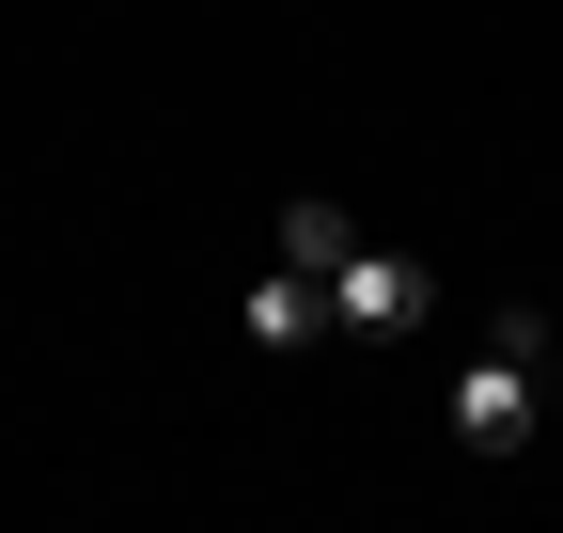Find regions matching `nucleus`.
Wrapping results in <instances>:
<instances>
[{
	"instance_id": "1",
	"label": "nucleus",
	"mask_w": 563,
	"mask_h": 533,
	"mask_svg": "<svg viewBox=\"0 0 563 533\" xmlns=\"http://www.w3.org/2000/svg\"><path fill=\"white\" fill-rule=\"evenodd\" d=\"M532 424H548V314L517 298L501 329H485V361L454 377V439H470V455H517Z\"/></svg>"
},
{
	"instance_id": "2",
	"label": "nucleus",
	"mask_w": 563,
	"mask_h": 533,
	"mask_svg": "<svg viewBox=\"0 0 563 533\" xmlns=\"http://www.w3.org/2000/svg\"><path fill=\"white\" fill-rule=\"evenodd\" d=\"M422 314H439V266H422V251H376L361 236V251L329 266V329H344V346H407Z\"/></svg>"
},
{
	"instance_id": "3",
	"label": "nucleus",
	"mask_w": 563,
	"mask_h": 533,
	"mask_svg": "<svg viewBox=\"0 0 563 533\" xmlns=\"http://www.w3.org/2000/svg\"><path fill=\"white\" fill-rule=\"evenodd\" d=\"M251 346H329V283H313V266L266 251V283H251Z\"/></svg>"
},
{
	"instance_id": "4",
	"label": "nucleus",
	"mask_w": 563,
	"mask_h": 533,
	"mask_svg": "<svg viewBox=\"0 0 563 533\" xmlns=\"http://www.w3.org/2000/svg\"><path fill=\"white\" fill-rule=\"evenodd\" d=\"M344 251H361V220H344V205H313V188H298V205H282V266H313V283H329Z\"/></svg>"
}]
</instances>
